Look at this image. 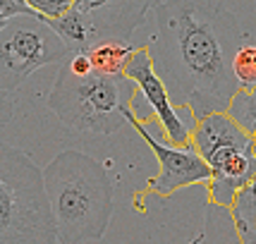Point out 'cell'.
<instances>
[{"label": "cell", "instance_id": "6da1fadb", "mask_svg": "<svg viewBox=\"0 0 256 244\" xmlns=\"http://www.w3.org/2000/svg\"><path fill=\"white\" fill-rule=\"evenodd\" d=\"M154 24L146 46L175 106L196 120L228 110L242 89L234 74L244 44L240 20L220 0H163L154 5Z\"/></svg>", "mask_w": 256, "mask_h": 244}, {"label": "cell", "instance_id": "7a4b0ae2", "mask_svg": "<svg viewBox=\"0 0 256 244\" xmlns=\"http://www.w3.org/2000/svg\"><path fill=\"white\" fill-rule=\"evenodd\" d=\"M44 180L60 244L100 242L115 208V189L106 168L70 148L44 168Z\"/></svg>", "mask_w": 256, "mask_h": 244}, {"label": "cell", "instance_id": "3957f363", "mask_svg": "<svg viewBox=\"0 0 256 244\" xmlns=\"http://www.w3.org/2000/svg\"><path fill=\"white\" fill-rule=\"evenodd\" d=\"M136 91L127 72L106 74L91 70L89 74H77L62 62L48 94V108L70 130L115 134L130 124L127 112L132 110Z\"/></svg>", "mask_w": 256, "mask_h": 244}, {"label": "cell", "instance_id": "277c9868", "mask_svg": "<svg viewBox=\"0 0 256 244\" xmlns=\"http://www.w3.org/2000/svg\"><path fill=\"white\" fill-rule=\"evenodd\" d=\"M0 242H60L44 170L34 163L29 154L8 142L0 146Z\"/></svg>", "mask_w": 256, "mask_h": 244}, {"label": "cell", "instance_id": "5b68a950", "mask_svg": "<svg viewBox=\"0 0 256 244\" xmlns=\"http://www.w3.org/2000/svg\"><path fill=\"white\" fill-rule=\"evenodd\" d=\"M192 142L213 170L206 182L208 201L232 206L237 194L256 178V134L223 110L201 118Z\"/></svg>", "mask_w": 256, "mask_h": 244}, {"label": "cell", "instance_id": "8992f818", "mask_svg": "<svg viewBox=\"0 0 256 244\" xmlns=\"http://www.w3.org/2000/svg\"><path fill=\"white\" fill-rule=\"evenodd\" d=\"M72 56L62 36L38 14H17L0 29V91L8 100L46 65H62Z\"/></svg>", "mask_w": 256, "mask_h": 244}, {"label": "cell", "instance_id": "52a82bcc", "mask_svg": "<svg viewBox=\"0 0 256 244\" xmlns=\"http://www.w3.org/2000/svg\"><path fill=\"white\" fill-rule=\"evenodd\" d=\"M127 120L134 127V132L139 134L146 142V146L154 151L158 160V175L148 180V184L142 194H156V196H170L180 189L192 187V184H206L211 180L213 170L211 166L204 160V156L199 154V148L194 146V142L184 146H175L160 142L154 134L148 132L144 120H139L134 110L127 112Z\"/></svg>", "mask_w": 256, "mask_h": 244}, {"label": "cell", "instance_id": "ba28073f", "mask_svg": "<svg viewBox=\"0 0 256 244\" xmlns=\"http://www.w3.org/2000/svg\"><path fill=\"white\" fill-rule=\"evenodd\" d=\"M127 77L136 84V89L142 91L146 103L151 106L154 118L160 124V132L166 136L168 144L184 146L194 139V127H196V118L190 108L175 106V100L168 91L166 82L154 67V58L148 53V46H139L134 50V56L127 62Z\"/></svg>", "mask_w": 256, "mask_h": 244}, {"label": "cell", "instance_id": "9c48e42d", "mask_svg": "<svg viewBox=\"0 0 256 244\" xmlns=\"http://www.w3.org/2000/svg\"><path fill=\"white\" fill-rule=\"evenodd\" d=\"M74 8L86 12L94 24L96 41L120 38L130 41L136 26H142L146 12L156 5V0H72Z\"/></svg>", "mask_w": 256, "mask_h": 244}, {"label": "cell", "instance_id": "30bf717a", "mask_svg": "<svg viewBox=\"0 0 256 244\" xmlns=\"http://www.w3.org/2000/svg\"><path fill=\"white\" fill-rule=\"evenodd\" d=\"M48 24L62 36V41L70 46L72 53L86 50L91 44H96V32H94L91 20L86 17V12H82L79 8H74V5H72L62 17L48 20Z\"/></svg>", "mask_w": 256, "mask_h": 244}, {"label": "cell", "instance_id": "8fae6325", "mask_svg": "<svg viewBox=\"0 0 256 244\" xmlns=\"http://www.w3.org/2000/svg\"><path fill=\"white\" fill-rule=\"evenodd\" d=\"M139 46H132L130 41H120V38H100L96 44L86 48L94 70L106 72V74H120L127 70L130 58L134 56Z\"/></svg>", "mask_w": 256, "mask_h": 244}, {"label": "cell", "instance_id": "7c38bea8", "mask_svg": "<svg viewBox=\"0 0 256 244\" xmlns=\"http://www.w3.org/2000/svg\"><path fill=\"white\" fill-rule=\"evenodd\" d=\"M230 208H232L240 242L256 244V178L237 194V199H234Z\"/></svg>", "mask_w": 256, "mask_h": 244}, {"label": "cell", "instance_id": "4fadbf2b", "mask_svg": "<svg viewBox=\"0 0 256 244\" xmlns=\"http://www.w3.org/2000/svg\"><path fill=\"white\" fill-rule=\"evenodd\" d=\"M204 237H199L196 242H240L237 234V225L232 218V208L230 206H220L208 201V211H206V225H204Z\"/></svg>", "mask_w": 256, "mask_h": 244}, {"label": "cell", "instance_id": "5bb4252c", "mask_svg": "<svg viewBox=\"0 0 256 244\" xmlns=\"http://www.w3.org/2000/svg\"><path fill=\"white\" fill-rule=\"evenodd\" d=\"M228 112L244 127L246 132L256 134V86L237 91V96L232 98Z\"/></svg>", "mask_w": 256, "mask_h": 244}, {"label": "cell", "instance_id": "9a60e30c", "mask_svg": "<svg viewBox=\"0 0 256 244\" xmlns=\"http://www.w3.org/2000/svg\"><path fill=\"white\" fill-rule=\"evenodd\" d=\"M234 74L242 82V89L256 86V44H242L234 56Z\"/></svg>", "mask_w": 256, "mask_h": 244}, {"label": "cell", "instance_id": "2e32d148", "mask_svg": "<svg viewBox=\"0 0 256 244\" xmlns=\"http://www.w3.org/2000/svg\"><path fill=\"white\" fill-rule=\"evenodd\" d=\"M34 10L38 12L44 20H56V17H62L74 2L72 0H26Z\"/></svg>", "mask_w": 256, "mask_h": 244}, {"label": "cell", "instance_id": "e0dca14e", "mask_svg": "<svg viewBox=\"0 0 256 244\" xmlns=\"http://www.w3.org/2000/svg\"><path fill=\"white\" fill-rule=\"evenodd\" d=\"M17 14H38L26 0H0V20L8 22ZM41 17V14H38Z\"/></svg>", "mask_w": 256, "mask_h": 244}]
</instances>
